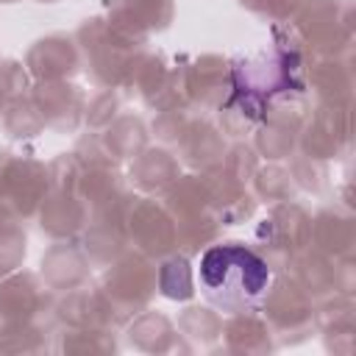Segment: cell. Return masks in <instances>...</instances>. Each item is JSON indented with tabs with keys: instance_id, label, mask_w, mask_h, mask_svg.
Here are the masks:
<instances>
[{
	"instance_id": "1",
	"label": "cell",
	"mask_w": 356,
	"mask_h": 356,
	"mask_svg": "<svg viewBox=\"0 0 356 356\" xmlns=\"http://www.w3.org/2000/svg\"><path fill=\"white\" fill-rule=\"evenodd\" d=\"M197 281L203 298L211 306L236 314L256 309L267 298L273 286V270L248 245L222 242V245H211L200 256Z\"/></svg>"
}]
</instances>
